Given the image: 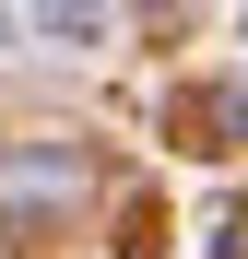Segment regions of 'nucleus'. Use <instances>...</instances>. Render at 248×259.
<instances>
[{"label": "nucleus", "mask_w": 248, "mask_h": 259, "mask_svg": "<svg viewBox=\"0 0 248 259\" xmlns=\"http://www.w3.org/2000/svg\"><path fill=\"white\" fill-rule=\"evenodd\" d=\"M71 200H83V153L71 142H0V236H36Z\"/></svg>", "instance_id": "f257e3e1"}, {"label": "nucleus", "mask_w": 248, "mask_h": 259, "mask_svg": "<svg viewBox=\"0 0 248 259\" xmlns=\"http://www.w3.org/2000/svg\"><path fill=\"white\" fill-rule=\"evenodd\" d=\"M213 259H248V212H236V224H225V247H213Z\"/></svg>", "instance_id": "f03ea898"}]
</instances>
